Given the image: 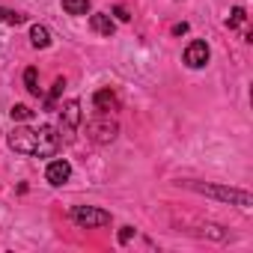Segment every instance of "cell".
Here are the masks:
<instances>
[{"label": "cell", "instance_id": "5bb4252c", "mask_svg": "<svg viewBox=\"0 0 253 253\" xmlns=\"http://www.w3.org/2000/svg\"><path fill=\"white\" fill-rule=\"evenodd\" d=\"M0 21L18 27V24H24V15H21V12H9V9H0Z\"/></svg>", "mask_w": 253, "mask_h": 253}, {"label": "cell", "instance_id": "2e32d148", "mask_svg": "<svg viewBox=\"0 0 253 253\" xmlns=\"http://www.w3.org/2000/svg\"><path fill=\"white\" fill-rule=\"evenodd\" d=\"M244 18H247V15H244V9H241V6H235V9H232V15H229V21H226V24H229V27H238V24H241V21H244Z\"/></svg>", "mask_w": 253, "mask_h": 253}, {"label": "cell", "instance_id": "6da1fadb", "mask_svg": "<svg viewBox=\"0 0 253 253\" xmlns=\"http://www.w3.org/2000/svg\"><path fill=\"white\" fill-rule=\"evenodd\" d=\"M63 146L60 134L54 125H42V128H15L9 134V149L18 155H33V158H51Z\"/></svg>", "mask_w": 253, "mask_h": 253}, {"label": "cell", "instance_id": "30bf717a", "mask_svg": "<svg viewBox=\"0 0 253 253\" xmlns=\"http://www.w3.org/2000/svg\"><path fill=\"white\" fill-rule=\"evenodd\" d=\"M30 42H33L36 48H48V45H51V33H48V27L33 24V27H30Z\"/></svg>", "mask_w": 253, "mask_h": 253}, {"label": "cell", "instance_id": "4fadbf2b", "mask_svg": "<svg viewBox=\"0 0 253 253\" xmlns=\"http://www.w3.org/2000/svg\"><path fill=\"white\" fill-rule=\"evenodd\" d=\"M36 78H39L36 69H27V72H24V86H27L30 95H39V81H36Z\"/></svg>", "mask_w": 253, "mask_h": 253}, {"label": "cell", "instance_id": "ba28073f", "mask_svg": "<svg viewBox=\"0 0 253 253\" xmlns=\"http://www.w3.org/2000/svg\"><path fill=\"white\" fill-rule=\"evenodd\" d=\"M92 104H95V110H98V113H110V110H116V107H119V98H116V92H113V89H98V92L92 95Z\"/></svg>", "mask_w": 253, "mask_h": 253}, {"label": "cell", "instance_id": "e0dca14e", "mask_svg": "<svg viewBox=\"0 0 253 253\" xmlns=\"http://www.w3.org/2000/svg\"><path fill=\"white\" fill-rule=\"evenodd\" d=\"M131 235H134V229H131V226H122V232H119V244H128V241H131Z\"/></svg>", "mask_w": 253, "mask_h": 253}, {"label": "cell", "instance_id": "ac0fdd59", "mask_svg": "<svg viewBox=\"0 0 253 253\" xmlns=\"http://www.w3.org/2000/svg\"><path fill=\"white\" fill-rule=\"evenodd\" d=\"M113 15H116L119 21H128V18H131L128 12H125V6H116V9H113Z\"/></svg>", "mask_w": 253, "mask_h": 253}, {"label": "cell", "instance_id": "5b68a950", "mask_svg": "<svg viewBox=\"0 0 253 253\" xmlns=\"http://www.w3.org/2000/svg\"><path fill=\"white\" fill-rule=\"evenodd\" d=\"M72 220L78 226H84V229H98V226L110 223V211L95 209V206H75L72 209Z\"/></svg>", "mask_w": 253, "mask_h": 253}, {"label": "cell", "instance_id": "52a82bcc", "mask_svg": "<svg viewBox=\"0 0 253 253\" xmlns=\"http://www.w3.org/2000/svg\"><path fill=\"white\" fill-rule=\"evenodd\" d=\"M206 63H209V45H206L203 39L191 42V45L185 48V66H191V69H203Z\"/></svg>", "mask_w": 253, "mask_h": 253}, {"label": "cell", "instance_id": "7a4b0ae2", "mask_svg": "<svg viewBox=\"0 0 253 253\" xmlns=\"http://www.w3.org/2000/svg\"><path fill=\"white\" fill-rule=\"evenodd\" d=\"M185 188L197 191V194H206V197H214V200H223V203H232L238 209H250L253 200L247 191H238V188H226V185H203V182H182Z\"/></svg>", "mask_w": 253, "mask_h": 253}, {"label": "cell", "instance_id": "3957f363", "mask_svg": "<svg viewBox=\"0 0 253 253\" xmlns=\"http://www.w3.org/2000/svg\"><path fill=\"white\" fill-rule=\"evenodd\" d=\"M78 125H81V101L72 98V101L63 104V110H60V125H57V134H60L63 143H72Z\"/></svg>", "mask_w": 253, "mask_h": 253}, {"label": "cell", "instance_id": "8992f818", "mask_svg": "<svg viewBox=\"0 0 253 253\" xmlns=\"http://www.w3.org/2000/svg\"><path fill=\"white\" fill-rule=\"evenodd\" d=\"M69 176H72V164H69L66 158L51 161V164H48V170H45V179H48V185H54V188L66 185V182H69Z\"/></svg>", "mask_w": 253, "mask_h": 253}, {"label": "cell", "instance_id": "9c48e42d", "mask_svg": "<svg viewBox=\"0 0 253 253\" xmlns=\"http://www.w3.org/2000/svg\"><path fill=\"white\" fill-rule=\"evenodd\" d=\"M89 24H92V30H95V33H101V36H113V30H116V24H113V21H110V15H104V12L89 15Z\"/></svg>", "mask_w": 253, "mask_h": 253}, {"label": "cell", "instance_id": "d6986e66", "mask_svg": "<svg viewBox=\"0 0 253 253\" xmlns=\"http://www.w3.org/2000/svg\"><path fill=\"white\" fill-rule=\"evenodd\" d=\"M182 33H188V24H185V21H182V24H176V27H173V36H182Z\"/></svg>", "mask_w": 253, "mask_h": 253}, {"label": "cell", "instance_id": "277c9868", "mask_svg": "<svg viewBox=\"0 0 253 253\" xmlns=\"http://www.w3.org/2000/svg\"><path fill=\"white\" fill-rule=\"evenodd\" d=\"M116 131H119V125H116V119H110V113H98L95 119L86 122V134L92 143H113Z\"/></svg>", "mask_w": 253, "mask_h": 253}, {"label": "cell", "instance_id": "7c38bea8", "mask_svg": "<svg viewBox=\"0 0 253 253\" xmlns=\"http://www.w3.org/2000/svg\"><path fill=\"white\" fill-rule=\"evenodd\" d=\"M63 86H66V81H63V78H57V81H54V89H51V95L45 98V110H54V101L63 95Z\"/></svg>", "mask_w": 253, "mask_h": 253}, {"label": "cell", "instance_id": "8fae6325", "mask_svg": "<svg viewBox=\"0 0 253 253\" xmlns=\"http://www.w3.org/2000/svg\"><path fill=\"white\" fill-rule=\"evenodd\" d=\"M63 9H66L69 15H86L89 0H63Z\"/></svg>", "mask_w": 253, "mask_h": 253}, {"label": "cell", "instance_id": "9a60e30c", "mask_svg": "<svg viewBox=\"0 0 253 253\" xmlns=\"http://www.w3.org/2000/svg\"><path fill=\"white\" fill-rule=\"evenodd\" d=\"M9 113H12V119H18V122H24V119H30V116H33V110H30L27 104H15Z\"/></svg>", "mask_w": 253, "mask_h": 253}]
</instances>
